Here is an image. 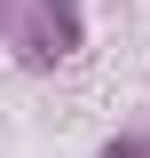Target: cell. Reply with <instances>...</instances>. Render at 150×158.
I'll return each mask as SVG.
<instances>
[{"label": "cell", "instance_id": "obj_1", "mask_svg": "<svg viewBox=\"0 0 150 158\" xmlns=\"http://www.w3.org/2000/svg\"><path fill=\"white\" fill-rule=\"evenodd\" d=\"M103 158H142V142H111V150H103Z\"/></svg>", "mask_w": 150, "mask_h": 158}]
</instances>
